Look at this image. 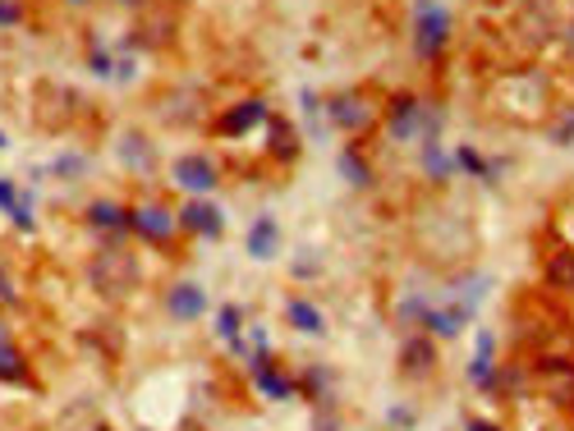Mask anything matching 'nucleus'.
Segmentation results:
<instances>
[{
	"label": "nucleus",
	"mask_w": 574,
	"mask_h": 431,
	"mask_svg": "<svg viewBox=\"0 0 574 431\" xmlns=\"http://www.w3.org/2000/svg\"><path fill=\"white\" fill-rule=\"evenodd\" d=\"M386 139L400 143V147H423L432 139H441V110L432 101H423L418 93H400L391 97V110H386Z\"/></svg>",
	"instance_id": "f257e3e1"
},
{
	"label": "nucleus",
	"mask_w": 574,
	"mask_h": 431,
	"mask_svg": "<svg viewBox=\"0 0 574 431\" xmlns=\"http://www.w3.org/2000/svg\"><path fill=\"white\" fill-rule=\"evenodd\" d=\"M455 37V19L446 10V0H414V14H409V41H414V56L418 60H441Z\"/></svg>",
	"instance_id": "f03ea898"
},
{
	"label": "nucleus",
	"mask_w": 574,
	"mask_h": 431,
	"mask_svg": "<svg viewBox=\"0 0 574 431\" xmlns=\"http://www.w3.org/2000/svg\"><path fill=\"white\" fill-rule=\"evenodd\" d=\"M87 280H93V289L101 294V299H124V294L139 289L143 266L134 258V248L110 243V248H101L93 262H87Z\"/></svg>",
	"instance_id": "7ed1b4c3"
},
{
	"label": "nucleus",
	"mask_w": 574,
	"mask_h": 431,
	"mask_svg": "<svg viewBox=\"0 0 574 431\" xmlns=\"http://www.w3.org/2000/svg\"><path fill=\"white\" fill-rule=\"evenodd\" d=\"M129 235L143 243H175L180 230V212L166 207V202H143V207H129Z\"/></svg>",
	"instance_id": "20e7f679"
},
{
	"label": "nucleus",
	"mask_w": 574,
	"mask_h": 431,
	"mask_svg": "<svg viewBox=\"0 0 574 431\" xmlns=\"http://www.w3.org/2000/svg\"><path fill=\"white\" fill-rule=\"evenodd\" d=\"M170 179H175V189H184V193H193V197H207V193L216 189L220 170H216V161H212L207 152H184V156H175Z\"/></svg>",
	"instance_id": "39448f33"
},
{
	"label": "nucleus",
	"mask_w": 574,
	"mask_h": 431,
	"mask_svg": "<svg viewBox=\"0 0 574 431\" xmlns=\"http://www.w3.org/2000/svg\"><path fill=\"white\" fill-rule=\"evenodd\" d=\"M326 120L336 124L340 133H368L372 124H378V110H372V101L363 97V93H336L326 101Z\"/></svg>",
	"instance_id": "423d86ee"
},
{
	"label": "nucleus",
	"mask_w": 574,
	"mask_h": 431,
	"mask_svg": "<svg viewBox=\"0 0 574 431\" xmlns=\"http://www.w3.org/2000/svg\"><path fill=\"white\" fill-rule=\"evenodd\" d=\"M175 212H180V230L193 235V239H220L226 235V212H220L212 197H189L184 207H175Z\"/></svg>",
	"instance_id": "0eeeda50"
},
{
	"label": "nucleus",
	"mask_w": 574,
	"mask_h": 431,
	"mask_svg": "<svg viewBox=\"0 0 574 431\" xmlns=\"http://www.w3.org/2000/svg\"><path fill=\"white\" fill-rule=\"evenodd\" d=\"M166 316H170V322H180V326L203 322V316H207V289L198 280H175L166 289Z\"/></svg>",
	"instance_id": "6e6552de"
},
{
	"label": "nucleus",
	"mask_w": 574,
	"mask_h": 431,
	"mask_svg": "<svg viewBox=\"0 0 574 431\" xmlns=\"http://www.w3.org/2000/svg\"><path fill=\"white\" fill-rule=\"evenodd\" d=\"M249 368H253V385L267 399H290V395H299V385L280 372V362L267 354V349H258V354H249Z\"/></svg>",
	"instance_id": "1a4fd4ad"
},
{
	"label": "nucleus",
	"mask_w": 574,
	"mask_h": 431,
	"mask_svg": "<svg viewBox=\"0 0 574 431\" xmlns=\"http://www.w3.org/2000/svg\"><path fill=\"white\" fill-rule=\"evenodd\" d=\"M280 248H285L280 220L262 212V216L249 225V235H244V253H249L253 262H272V258H280Z\"/></svg>",
	"instance_id": "9d476101"
},
{
	"label": "nucleus",
	"mask_w": 574,
	"mask_h": 431,
	"mask_svg": "<svg viewBox=\"0 0 574 431\" xmlns=\"http://www.w3.org/2000/svg\"><path fill=\"white\" fill-rule=\"evenodd\" d=\"M469 316H474V308L469 303H428V316H423V335H432V339H455V335H465V326H469Z\"/></svg>",
	"instance_id": "9b49d317"
},
{
	"label": "nucleus",
	"mask_w": 574,
	"mask_h": 431,
	"mask_svg": "<svg viewBox=\"0 0 574 431\" xmlns=\"http://www.w3.org/2000/svg\"><path fill=\"white\" fill-rule=\"evenodd\" d=\"M258 124H267V101L249 97V101H235L226 116L216 120V133H220V139H244V133L258 129Z\"/></svg>",
	"instance_id": "f8f14e48"
},
{
	"label": "nucleus",
	"mask_w": 574,
	"mask_h": 431,
	"mask_svg": "<svg viewBox=\"0 0 574 431\" xmlns=\"http://www.w3.org/2000/svg\"><path fill=\"white\" fill-rule=\"evenodd\" d=\"M400 372L409 381H423L437 372V339L432 335H409L400 345Z\"/></svg>",
	"instance_id": "ddd939ff"
},
{
	"label": "nucleus",
	"mask_w": 574,
	"mask_h": 431,
	"mask_svg": "<svg viewBox=\"0 0 574 431\" xmlns=\"http://www.w3.org/2000/svg\"><path fill=\"white\" fill-rule=\"evenodd\" d=\"M469 381L482 385V391H497L501 385V368H497V335L482 331L478 335V349H474V362H469Z\"/></svg>",
	"instance_id": "4468645a"
},
{
	"label": "nucleus",
	"mask_w": 574,
	"mask_h": 431,
	"mask_svg": "<svg viewBox=\"0 0 574 431\" xmlns=\"http://www.w3.org/2000/svg\"><path fill=\"white\" fill-rule=\"evenodd\" d=\"M87 225L101 235H129V207H120V202H110V197H97V202H87Z\"/></svg>",
	"instance_id": "2eb2a0df"
},
{
	"label": "nucleus",
	"mask_w": 574,
	"mask_h": 431,
	"mask_svg": "<svg viewBox=\"0 0 574 431\" xmlns=\"http://www.w3.org/2000/svg\"><path fill=\"white\" fill-rule=\"evenodd\" d=\"M542 280L551 294H574V248H557L542 266Z\"/></svg>",
	"instance_id": "dca6fc26"
},
{
	"label": "nucleus",
	"mask_w": 574,
	"mask_h": 431,
	"mask_svg": "<svg viewBox=\"0 0 574 431\" xmlns=\"http://www.w3.org/2000/svg\"><path fill=\"white\" fill-rule=\"evenodd\" d=\"M285 322L303 335H326V312L313 303V299H290L285 303Z\"/></svg>",
	"instance_id": "f3484780"
},
{
	"label": "nucleus",
	"mask_w": 574,
	"mask_h": 431,
	"mask_svg": "<svg viewBox=\"0 0 574 431\" xmlns=\"http://www.w3.org/2000/svg\"><path fill=\"white\" fill-rule=\"evenodd\" d=\"M336 170H340V179H345L349 189H368L372 184V166H368V156L359 147H340Z\"/></svg>",
	"instance_id": "a211bd4d"
},
{
	"label": "nucleus",
	"mask_w": 574,
	"mask_h": 431,
	"mask_svg": "<svg viewBox=\"0 0 574 431\" xmlns=\"http://www.w3.org/2000/svg\"><path fill=\"white\" fill-rule=\"evenodd\" d=\"M216 331H220V339H230L235 354H249L244 349V312H239L235 303H226V308L216 312Z\"/></svg>",
	"instance_id": "6ab92c4d"
},
{
	"label": "nucleus",
	"mask_w": 574,
	"mask_h": 431,
	"mask_svg": "<svg viewBox=\"0 0 574 431\" xmlns=\"http://www.w3.org/2000/svg\"><path fill=\"white\" fill-rule=\"evenodd\" d=\"M272 124V156H280V161H295L299 156V133H295V124L290 120H267Z\"/></svg>",
	"instance_id": "aec40b11"
},
{
	"label": "nucleus",
	"mask_w": 574,
	"mask_h": 431,
	"mask_svg": "<svg viewBox=\"0 0 574 431\" xmlns=\"http://www.w3.org/2000/svg\"><path fill=\"white\" fill-rule=\"evenodd\" d=\"M0 381H5V385H28L24 354H19L14 345H5V339H0Z\"/></svg>",
	"instance_id": "412c9836"
},
{
	"label": "nucleus",
	"mask_w": 574,
	"mask_h": 431,
	"mask_svg": "<svg viewBox=\"0 0 574 431\" xmlns=\"http://www.w3.org/2000/svg\"><path fill=\"white\" fill-rule=\"evenodd\" d=\"M120 161L134 166V170H147V166H152V143H147V133H124V139H120Z\"/></svg>",
	"instance_id": "4be33fe9"
},
{
	"label": "nucleus",
	"mask_w": 574,
	"mask_h": 431,
	"mask_svg": "<svg viewBox=\"0 0 574 431\" xmlns=\"http://www.w3.org/2000/svg\"><path fill=\"white\" fill-rule=\"evenodd\" d=\"M423 170L437 179V184H446L451 179V161H446V152H441V139L423 143Z\"/></svg>",
	"instance_id": "5701e85b"
},
{
	"label": "nucleus",
	"mask_w": 574,
	"mask_h": 431,
	"mask_svg": "<svg viewBox=\"0 0 574 431\" xmlns=\"http://www.w3.org/2000/svg\"><path fill=\"white\" fill-rule=\"evenodd\" d=\"M455 166H459V170H469V175H478V179H488V184L497 179V175H492V166L482 161V156H478L474 147H459V152H455Z\"/></svg>",
	"instance_id": "b1692460"
},
{
	"label": "nucleus",
	"mask_w": 574,
	"mask_h": 431,
	"mask_svg": "<svg viewBox=\"0 0 574 431\" xmlns=\"http://www.w3.org/2000/svg\"><path fill=\"white\" fill-rule=\"evenodd\" d=\"M24 24V5L19 0H0V28H19Z\"/></svg>",
	"instance_id": "393cba45"
},
{
	"label": "nucleus",
	"mask_w": 574,
	"mask_h": 431,
	"mask_svg": "<svg viewBox=\"0 0 574 431\" xmlns=\"http://www.w3.org/2000/svg\"><path fill=\"white\" fill-rule=\"evenodd\" d=\"M87 70H93L97 79H110V74H116V60H110L106 51H93V56H87Z\"/></svg>",
	"instance_id": "a878e982"
},
{
	"label": "nucleus",
	"mask_w": 574,
	"mask_h": 431,
	"mask_svg": "<svg viewBox=\"0 0 574 431\" xmlns=\"http://www.w3.org/2000/svg\"><path fill=\"white\" fill-rule=\"evenodd\" d=\"M19 202H24V197H19V184H14V179H0V212H14Z\"/></svg>",
	"instance_id": "bb28decb"
},
{
	"label": "nucleus",
	"mask_w": 574,
	"mask_h": 431,
	"mask_svg": "<svg viewBox=\"0 0 574 431\" xmlns=\"http://www.w3.org/2000/svg\"><path fill=\"white\" fill-rule=\"evenodd\" d=\"M56 175L79 179V175H83V156H60V161H56Z\"/></svg>",
	"instance_id": "cd10ccee"
},
{
	"label": "nucleus",
	"mask_w": 574,
	"mask_h": 431,
	"mask_svg": "<svg viewBox=\"0 0 574 431\" xmlns=\"http://www.w3.org/2000/svg\"><path fill=\"white\" fill-rule=\"evenodd\" d=\"M551 143H561V147H570V143H574V116H565V124L551 129Z\"/></svg>",
	"instance_id": "c85d7f7f"
},
{
	"label": "nucleus",
	"mask_w": 574,
	"mask_h": 431,
	"mask_svg": "<svg viewBox=\"0 0 574 431\" xmlns=\"http://www.w3.org/2000/svg\"><path fill=\"white\" fill-rule=\"evenodd\" d=\"M10 216H14V225H24V230H33V207H28V197L19 202V207H14Z\"/></svg>",
	"instance_id": "c756f323"
},
{
	"label": "nucleus",
	"mask_w": 574,
	"mask_h": 431,
	"mask_svg": "<svg viewBox=\"0 0 574 431\" xmlns=\"http://www.w3.org/2000/svg\"><path fill=\"white\" fill-rule=\"evenodd\" d=\"M465 431H505L501 422H488V418H465Z\"/></svg>",
	"instance_id": "7c9ffc66"
},
{
	"label": "nucleus",
	"mask_w": 574,
	"mask_h": 431,
	"mask_svg": "<svg viewBox=\"0 0 574 431\" xmlns=\"http://www.w3.org/2000/svg\"><path fill=\"white\" fill-rule=\"evenodd\" d=\"M19 299V289L10 285V276H0V308H5V303H14Z\"/></svg>",
	"instance_id": "2f4dec72"
},
{
	"label": "nucleus",
	"mask_w": 574,
	"mask_h": 431,
	"mask_svg": "<svg viewBox=\"0 0 574 431\" xmlns=\"http://www.w3.org/2000/svg\"><path fill=\"white\" fill-rule=\"evenodd\" d=\"M561 41H565V56L574 60V19H570V24H561Z\"/></svg>",
	"instance_id": "473e14b6"
},
{
	"label": "nucleus",
	"mask_w": 574,
	"mask_h": 431,
	"mask_svg": "<svg viewBox=\"0 0 574 431\" xmlns=\"http://www.w3.org/2000/svg\"><path fill=\"white\" fill-rule=\"evenodd\" d=\"M116 5H147V0H116Z\"/></svg>",
	"instance_id": "72a5a7b5"
},
{
	"label": "nucleus",
	"mask_w": 574,
	"mask_h": 431,
	"mask_svg": "<svg viewBox=\"0 0 574 431\" xmlns=\"http://www.w3.org/2000/svg\"><path fill=\"white\" fill-rule=\"evenodd\" d=\"M10 147V139H5V129H0V152H5Z\"/></svg>",
	"instance_id": "f704fd0d"
},
{
	"label": "nucleus",
	"mask_w": 574,
	"mask_h": 431,
	"mask_svg": "<svg viewBox=\"0 0 574 431\" xmlns=\"http://www.w3.org/2000/svg\"><path fill=\"white\" fill-rule=\"evenodd\" d=\"M70 5H87V0H70Z\"/></svg>",
	"instance_id": "c9c22d12"
}]
</instances>
